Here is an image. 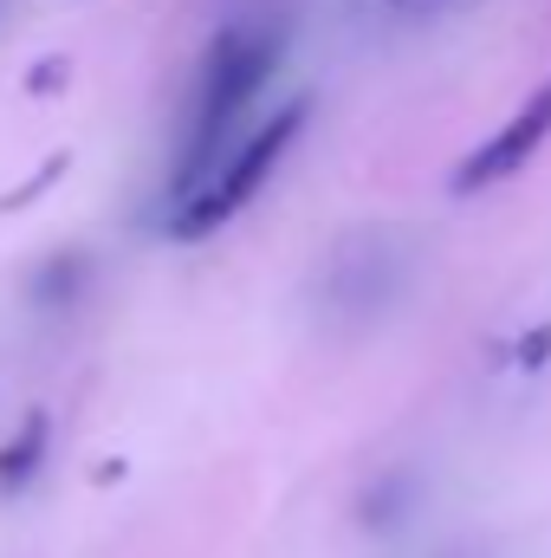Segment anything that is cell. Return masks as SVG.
Here are the masks:
<instances>
[{"mask_svg":"<svg viewBox=\"0 0 551 558\" xmlns=\"http://www.w3.org/2000/svg\"><path fill=\"white\" fill-rule=\"evenodd\" d=\"M85 254H46L39 260V274H33V305H46V312H65V305H78V292H85Z\"/></svg>","mask_w":551,"mask_h":558,"instance_id":"obj_5","label":"cell"},{"mask_svg":"<svg viewBox=\"0 0 551 558\" xmlns=\"http://www.w3.org/2000/svg\"><path fill=\"white\" fill-rule=\"evenodd\" d=\"M279 52L285 46L267 26H228V33H215V46L201 59V78H195V98H188V131H182L175 169H169V208H182L195 189H208V175L234 156L241 118L273 85Z\"/></svg>","mask_w":551,"mask_h":558,"instance_id":"obj_1","label":"cell"},{"mask_svg":"<svg viewBox=\"0 0 551 558\" xmlns=\"http://www.w3.org/2000/svg\"><path fill=\"white\" fill-rule=\"evenodd\" d=\"M46 435H52V422L39 416H20V428H13V441L0 448V494H20L33 474H39V461H46Z\"/></svg>","mask_w":551,"mask_h":558,"instance_id":"obj_4","label":"cell"},{"mask_svg":"<svg viewBox=\"0 0 551 558\" xmlns=\"http://www.w3.org/2000/svg\"><path fill=\"white\" fill-rule=\"evenodd\" d=\"M551 143V78L493 131V137L480 143V149H467L461 162H454V175H448V189L454 195H487V189H500V182H513L539 149Z\"/></svg>","mask_w":551,"mask_h":558,"instance_id":"obj_3","label":"cell"},{"mask_svg":"<svg viewBox=\"0 0 551 558\" xmlns=\"http://www.w3.org/2000/svg\"><path fill=\"white\" fill-rule=\"evenodd\" d=\"M305 118H311V98H292V105H279L267 124H254L247 137L234 143V156L208 175V189H195L182 208H169V241H208L215 228H228L267 189V175L285 162V149L305 131Z\"/></svg>","mask_w":551,"mask_h":558,"instance_id":"obj_2","label":"cell"},{"mask_svg":"<svg viewBox=\"0 0 551 558\" xmlns=\"http://www.w3.org/2000/svg\"><path fill=\"white\" fill-rule=\"evenodd\" d=\"M513 364H519V371H546L551 364V318L546 325H532V331L513 344Z\"/></svg>","mask_w":551,"mask_h":558,"instance_id":"obj_6","label":"cell"}]
</instances>
